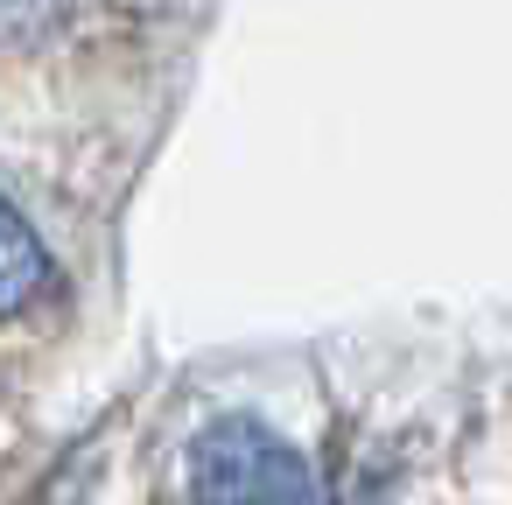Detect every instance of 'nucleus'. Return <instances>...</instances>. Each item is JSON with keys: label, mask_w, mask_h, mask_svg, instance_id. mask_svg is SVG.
<instances>
[{"label": "nucleus", "mask_w": 512, "mask_h": 505, "mask_svg": "<svg viewBox=\"0 0 512 505\" xmlns=\"http://www.w3.org/2000/svg\"><path fill=\"white\" fill-rule=\"evenodd\" d=\"M50 253H43V239H36V225L0 197V316H22V309H36L43 295H50Z\"/></svg>", "instance_id": "nucleus-2"}, {"label": "nucleus", "mask_w": 512, "mask_h": 505, "mask_svg": "<svg viewBox=\"0 0 512 505\" xmlns=\"http://www.w3.org/2000/svg\"><path fill=\"white\" fill-rule=\"evenodd\" d=\"M190 491L197 505H309V463L267 421L225 414L190 442Z\"/></svg>", "instance_id": "nucleus-1"}]
</instances>
